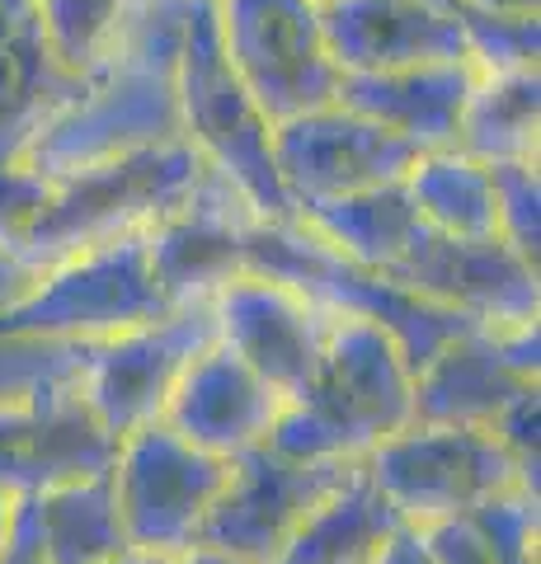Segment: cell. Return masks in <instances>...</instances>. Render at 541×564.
<instances>
[{
    "instance_id": "obj_7",
    "label": "cell",
    "mask_w": 541,
    "mask_h": 564,
    "mask_svg": "<svg viewBox=\"0 0 541 564\" xmlns=\"http://www.w3.org/2000/svg\"><path fill=\"white\" fill-rule=\"evenodd\" d=\"M363 475L391 503V513L405 527H439L462 522L480 503L499 499L509 489H528L509 447L485 429H429L410 423L405 433L387 437ZM537 494V489H528Z\"/></svg>"
},
{
    "instance_id": "obj_34",
    "label": "cell",
    "mask_w": 541,
    "mask_h": 564,
    "mask_svg": "<svg viewBox=\"0 0 541 564\" xmlns=\"http://www.w3.org/2000/svg\"><path fill=\"white\" fill-rule=\"evenodd\" d=\"M170 564H246V560H236L226 551H213V545H188V551H180Z\"/></svg>"
},
{
    "instance_id": "obj_19",
    "label": "cell",
    "mask_w": 541,
    "mask_h": 564,
    "mask_svg": "<svg viewBox=\"0 0 541 564\" xmlns=\"http://www.w3.org/2000/svg\"><path fill=\"white\" fill-rule=\"evenodd\" d=\"M321 29L339 76L470 62L466 29L424 0H329L321 6Z\"/></svg>"
},
{
    "instance_id": "obj_12",
    "label": "cell",
    "mask_w": 541,
    "mask_h": 564,
    "mask_svg": "<svg viewBox=\"0 0 541 564\" xmlns=\"http://www.w3.org/2000/svg\"><path fill=\"white\" fill-rule=\"evenodd\" d=\"M358 470L363 466L348 462H292L269 443L250 447L231 462L198 545H213L246 564H273L278 551L302 532V522L325 499H335Z\"/></svg>"
},
{
    "instance_id": "obj_18",
    "label": "cell",
    "mask_w": 541,
    "mask_h": 564,
    "mask_svg": "<svg viewBox=\"0 0 541 564\" xmlns=\"http://www.w3.org/2000/svg\"><path fill=\"white\" fill-rule=\"evenodd\" d=\"M283 404L288 400L264 377H255L236 352H226L221 344H207L184 367V377L174 381L161 423L170 433H180L184 443H194L198 452L236 462L250 447L269 443Z\"/></svg>"
},
{
    "instance_id": "obj_30",
    "label": "cell",
    "mask_w": 541,
    "mask_h": 564,
    "mask_svg": "<svg viewBox=\"0 0 541 564\" xmlns=\"http://www.w3.org/2000/svg\"><path fill=\"white\" fill-rule=\"evenodd\" d=\"M429 541V551L439 564H490V551L480 545L476 527H470L466 518L462 522H439V527H419Z\"/></svg>"
},
{
    "instance_id": "obj_17",
    "label": "cell",
    "mask_w": 541,
    "mask_h": 564,
    "mask_svg": "<svg viewBox=\"0 0 541 564\" xmlns=\"http://www.w3.org/2000/svg\"><path fill=\"white\" fill-rule=\"evenodd\" d=\"M259 226L255 203L226 174L207 165L203 184L180 212L147 231L151 269L174 311L213 302L221 282L246 273V240Z\"/></svg>"
},
{
    "instance_id": "obj_32",
    "label": "cell",
    "mask_w": 541,
    "mask_h": 564,
    "mask_svg": "<svg viewBox=\"0 0 541 564\" xmlns=\"http://www.w3.org/2000/svg\"><path fill=\"white\" fill-rule=\"evenodd\" d=\"M0 564H43L39 541H33V522H29V503L20 499V513H14V541Z\"/></svg>"
},
{
    "instance_id": "obj_21",
    "label": "cell",
    "mask_w": 541,
    "mask_h": 564,
    "mask_svg": "<svg viewBox=\"0 0 541 564\" xmlns=\"http://www.w3.org/2000/svg\"><path fill=\"white\" fill-rule=\"evenodd\" d=\"M80 85L47 43L39 0H0V161H20L29 141L80 99Z\"/></svg>"
},
{
    "instance_id": "obj_5",
    "label": "cell",
    "mask_w": 541,
    "mask_h": 564,
    "mask_svg": "<svg viewBox=\"0 0 541 564\" xmlns=\"http://www.w3.org/2000/svg\"><path fill=\"white\" fill-rule=\"evenodd\" d=\"M246 273L288 282L302 296H311L329 315H358L391 334L405 352L410 372L429 367V358L443 344H452L457 334L476 329L462 315H452L443 306H429L419 296L400 292L396 282H387L372 269H358L354 259H344L339 250H329L321 236H311L302 221H259L246 240Z\"/></svg>"
},
{
    "instance_id": "obj_26",
    "label": "cell",
    "mask_w": 541,
    "mask_h": 564,
    "mask_svg": "<svg viewBox=\"0 0 541 564\" xmlns=\"http://www.w3.org/2000/svg\"><path fill=\"white\" fill-rule=\"evenodd\" d=\"M410 198L429 231L457 240H495V184L490 170L457 151H429L410 170Z\"/></svg>"
},
{
    "instance_id": "obj_11",
    "label": "cell",
    "mask_w": 541,
    "mask_h": 564,
    "mask_svg": "<svg viewBox=\"0 0 541 564\" xmlns=\"http://www.w3.org/2000/svg\"><path fill=\"white\" fill-rule=\"evenodd\" d=\"M207 344H217V325H213V306L203 302L132 334H118V339L76 348V362L66 372H72L76 391L99 414L104 429L123 443L128 433L161 423L174 381L184 377V367Z\"/></svg>"
},
{
    "instance_id": "obj_20",
    "label": "cell",
    "mask_w": 541,
    "mask_h": 564,
    "mask_svg": "<svg viewBox=\"0 0 541 564\" xmlns=\"http://www.w3.org/2000/svg\"><path fill=\"white\" fill-rule=\"evenodd\" d=\"M476 62H439V66H405L381 76H344L335 104L358 118L377 122L396 137H405L419 151H452L466 113V99L476 90Z\"/></svg>"
},
{
    "instance_id": "obj_1",
    "label": "cell",
    "mask_w": 541,
    "mask_h": 564,
    "mask_svg": "<svg viewBox=\"0 0 541 564\" xmlns=\"http://www.w3.org/2000/svg\"><path fill=\"white\" fill-rule=\"evenodd\" d=\"M194 0H132L128 24L90 76L80 99L24 147L29 170L62 180L118 155L184 141L180 57Z\"/></svg>"
},
{
    "instance_id": "obj_22",
    "label": "cell",
    "mask_w": 541,
    "mask_h": 564,
    "mask_svg": "<svg viewBox=\"0 0 541 564\" xmlns=\"http://www.w3.org/2000/svg\"><path fill=\"white\" fill-rule=\"evenodd\" d=\"M296 221L311 236H321L329 250H339L344 259H354L358 269H372V273H387L424 236V217H419L405 180L348 193V198H329V203H306L296 207Z\"/></svg>"
},
{
    "instance_id": "obj_2",
    "label": "cell",
    "mask_w": 541,
    "mask_h": 564,
    "mask_svg": "<svg viewBox=\"0 0 541 564\" xmlns=\"http://www.w3.org/2000/svg\"><path fill=\"white\" fill-rule=\"evenodd\" d=\"M414 423V372L381 325L335 315L321 372L283 404L269 447L292 462L363 466L387 437Z\"/></svg>"
},
{
    "instance_id": "obj_8",
    "label": "cell",
    "mask_w": 541,
    "mask_h": 564,
    "mask_svg": "<svg viewBox=\"0 0 541 564\" xmlns=\"http://www.w3.org/2000/svg\"><path fill=\"white\" fill-rule=\"evenodd\" d=\"M221 52L269 128L329 109L339 66L325 47L316 0H213Z\"/></svg>"
},
{
    "instance_id": "obj_13",
    "label": "cell",
    "mask_w": 541,
    "mask_h": 564,
    "mask_svg": "<svg viewBox=\"0 0 541 564\" xmlns=\"http://www.w3.org/2000/svg\"><path fill=\"white\" fill-rule=\"evenodd\" d=\"M387 282L419 296L429 306H443L485 329H513L541 321V288L537 269L518 259L499 236L495 240H457L424 226L400 263H391Z\"/></svg>"
},
{
    "instance_id": "obj_23",
    "label": "cell",
    "mask_w": 541,
    "mask_h": 564,
    "mask_svg": "<svg viewBox=\"0 0 541 564\" xmlns=\"http://www.w3.org/2000/svg\"><path fill=\"white\" fill-rule=\"evenodd\" d=\"M541 76L537 70H504V76H480L466 99L457 155L476 165H537L541 147Z\"/></svg>"
},
{
    "instance_id": "obj_27",
    "label": "cell",
    "mask_w": 541,
    "mask_h": 564,
    "mask_svg": "<svg viewBox=\"0 0 541 564\" xmlns=\"http://www.w3.org/2000/svg\"><path fill=\"white\" fill-rule=\"evenodd\" d=\"M128 10L132 0H39L52 52L80 80L109 57V47L128 24Z\"/></svg>"
},
{
    "instance_id": "obj_31",
    "label": "cell",
    "mask_w": 541,
    "mask_h": 564,
    "mask_svg": "<svg viewBox=\"0 0 541 564\" xmlns=\"http://www.w3.org/2000/svg\"><path fill=\"white\" fill-rule=\"evenodd\" d=\"M372 564H439V560H433V551H429V541H424L419 527H396L391 541L381 545V555Z\"/></svg>"
},
{
    "instance_id": "obj_16",
    "label": "cell",
    "mask_w": 541,
    "mask_h": 564,
    "mask_svg": "<svg viewBox=\"0 0 541 564\" xmlns=\"http://www.w3.org/2000/svg\"><path fill=\"white\" fill-rule=\"evenodd\" d=\"M217 344L236 352L255 377H264L283 400H296L321 372L335 315L288 282L236 273L213 292Z\"/></svg>"
},
{
    "instance_id": "obj_33",
    "label": "cell",
    "mask_w": 541,
    "mask_h": 564,
    "mask_svg": "<svg viewBox=\"0 0 541 564\" xmlns=\"http://www.w3.org/2000/svg\"><path fill=\"white\" fill-rule=\"evenodd\" d=\"M476 10H490V14H509V20H537L541 0H470Z\"/></svg>"
},
{
    "instance_id": "obj_35",
    "label": "cell",
    "mask_w": 541,
    "mask_h": 564,
    "mask_svg": "<svg viewBox=\"0 0 541 564\" xmlns=\"http://www.w3.org/2000/svg\"><path fill=\"white\" fill-rule=\"evenodd\" d=\"M14 513H20V499H6V494H0V560H6L10 541H14Z\"/></svg>"
},
{
    "instance_id": "obj_14",
    "label": "cell",
    "mask_w": 541,
    "mask_h": 564,
    "mask_svg": "<svg viewBox=\"0 0 541 564\" xmlns=\"http://www.w3.org/2000/svg\"><path fill=\"white\" fill-rule=\"evenodd\" d=\"M541 391V334L537 325L466 329L414 372V423L429 429H485L509 404Z\"/></svg>"
},
{
    "instance_id": "obj_28",
    "label": "cell",
    "mask_w": 541,
    "mask_h": 564,
    "mask_svg": "<svg viewBox=\"0 0 541 564\" xmlns=\"http://www.w3.org/2000/svg\"><path fill=\"white\" fill-rule=\"evenodd\" d=\"M490 184H495V231H499V240L537 269V245H541L537 165H490Z\"/></svg>"
},
{
    "instance_id": "obj_15",
    "label": "cell",
    "mask_w": 541,
    "mask_h": 564,
    "mask_svg": "<svg viewBox=\"0 0 541 564\" xmlns=\"http://www.w3.org/2000/svg\"><path fill=\"white\" fill-rule=\"evenodd\" d=\"M419 147L377 122L329 104L273 128V170L292 207L348 198L363 188L400 184L419 165Z\"/></svg>"
},
{
    "instance_id": "obj_3",
    "label": "cell",
    "mask_w": 541,
    "mask_h": 564,
    "mask_svg": "<svg viewBox=\"0 0 541 564\" xmlns=\"http://www.w3.org/2000/svg\"><path fill=\"white\" fill-rule=\"evenodd\" d=\"M203 174L207 161L188 141H170V147L62 174V180H52L39 221L10 263L33 278L72 254L99 250V245H113L123 236H142L194 198Z\"/></svg>"
},
{
    "instance_id": "obj_25",
    "label": "cell",
    "mask_w": 541,
    "mask_h": 564,
    "mask_svg": "<svg viewBox=\"0 0 541 564\" xmlns=\"http://www.w3.org/2000/svg\"><path fill=\"white\" fill-rule=\"evenodd\" d=\"M396 527L405 522L391 513V503L358 470L335 499H325L302 522V532L278 551L273 564H372Z\"/></svg>"
},
{
    "instance_id": "obj_37",
    "label": "cell",
    "mask_w": 541,
    "mask_h": 564,
    "mask_svg": "<svg viewBox=\"0 0 541 564\" xmlns=\"http://www.w3.org/2000/svg\"><path fill=\"white\" fill-rule=\"evenodd\" d=\"M316 6H329V0H316Z\"/></svg>"
},
{
    "instance_id": "obj_9",
    "label": "cell",
    "mask_w": 541,
    "mask_h": 564,
    "mask_svg": "<svg viewBox=\"0 0 541 564\" xmlns=\"http://www.w3.org/2000/svg\"><path fill=\"white\" fill-rule=\"evenodd\" d=\"M226 475H231V462L198 452L165 423H147V429L128 433L109 470L128 545L155 555H180L198 545Z\"/></svg>"
},
{
    "instance_id": "obj_36",
    "label": "cell",
    "mask_w": 541,
    "mask_h": 564,
    "mask_svg": "<svg viewBox=\"0 0 541 564\" xmlns=\"http://www.w3.org/2000/svg\"><path fill=\"white\" fill-rule=\"evenodd\" d=\"M174 555H155V551H123V555H113L109 564H170Z\"/></svg>"
},
{
    "instance_id": "obj_4",
    "label": "cell",
    "mask_w": 541,
    "mask_h": 564,
    "mask_svg": "<svg viewBox=\"0 0 541 564\" xmlns=\"http://www.w3.org/2000/svg\"><path fill=\"white\" fill-rule=\"evenodd\" d=\"M165 315H174V306L155 282L142 231L33 273L20 292L0 302V339L85 348L155 325Z\"/></svg>"
},
{
    "instance_id": "obj_24",
    "label": "cell",
    "mask_w": 541,
    "mask_h": 564,
    "mask_svg": "<svg viewBox=\"0 0 541 564\" xmlns=\"http://www.w3.org/2000/svg\"><path fill=\"white\" fill-rule=\"evenodd\" d=\"M24 503H29L33 541H39L43 564H109L113 555L132 551L109 475L47 489Z\"/></svg>"
},
{
    "instance_id": "obj_10",
    "label": "cell",
    "mask_w": 541,
    "mask_h": 564,
    "mask_svg": "<svg viewBox=\"0 0 541 564\" xmlns=\"http://www.w3.org/2000/svg\"><path fill=\"white\" fill-rule=\"evenodd\" d=\"M118 437L76 391L72 372L0 395V494L39 499L47 489L99 480L113 470Z\"/></svg>"
},
{
    "instance_id": "obj_6",
    "label": "cell",
    "mask_w": 541,
    "mask_h": 564,
    "mask_svg": "<svg viewBox=\"0 0 541 564\" xmlns=\"http://www.w3.org/2000/svg\"><path fill=\"white\" fill-rule=\"evenodd\" d=\"M180 113L184 141L246 193L259 221L296 217L273 170V128L259 113V104L246 95V85L236 80L231 62H226L213 0H194V14H188L180 57Z\"/></svg>"
},
{
    "instance_id": "obj_29",
    "label": "cell",
    "mask_w": 541,
    "mask_h": 564,
    "mask_svg": "<svg viewBox=\"0 0 541 564\" xmlns=\"http://www.w3.org/2000/svg\"><path fill=\"white\" fill-rule=\"evenodd\" d=\"M47 193H52L47 174L29 170L24 161H0V254L6 259H14V250L33 231Z\"/></svg>"
}]
</instances>
